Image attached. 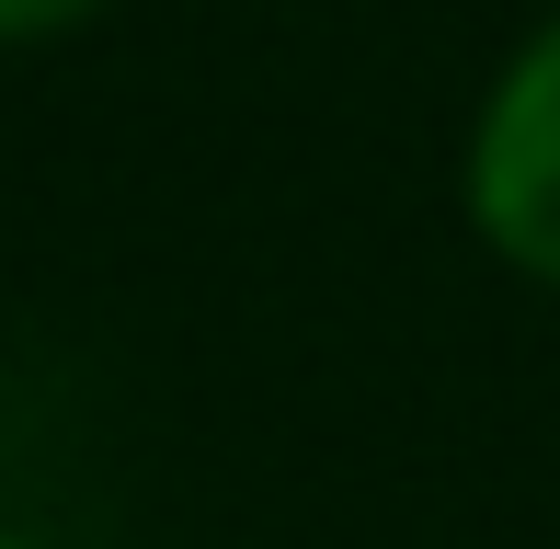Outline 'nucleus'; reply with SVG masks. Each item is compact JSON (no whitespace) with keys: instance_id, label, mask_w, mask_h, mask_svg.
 I'll use <instances>...</instances> for the list:
<instances>
[{"instance_id":"nucleus-1","label":"nucleus","mask_w":560,"mask_h":549,"mask_svg":"<svg viewBox=\"0 0 560 549\" xmlns=\"http://www.w3.org/2000/svg\"><path fill=\"white\" fill-rule=\"evenodd\" d=\"M469 207H480V230H492L526 274H549V287H560V23L503 69L492 115H480Z\"/></svg>"},{"instance_id":"nucleus-3","label":"nucleus","mask_w":560,"mask_h":549,"mask_svg":"<svg viewBox=\"0 0 560 549\" xmlns=\"http://www.w3.org/2000/svg\"><path fill=\"white\" fill-rule=\"evenodd\" d=\"M0 549H23V538H0Z\"/></svg>"},{"instance_id":"nucleus-2","label":"nucleus","mask_w":560,"mask_h":549,"mask_svg":"<svg viewBox=\"0 0 560 549\" xmlns=\"http://www.w3.org/2000/svg\"><path fill=\"white\" fill-rule=\"evenodd\" d=\"M92 0H0V35H58V23H81Z\"/></svg>"}]
</instances>
